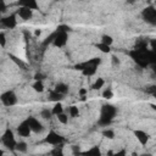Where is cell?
<instances>
[{
    "mask_svg": "<svg viewBox=\"0 0 156 156\" xmlns=\"http://www.w3.org/2000/svg\"><path fill=\"white\" fill-rule=\"evenodd\" d=\"M117 115V107H115L111 104H106L101 107L100 111V118H99V126H104L107 127L115 118V116Z\"/></svg>",
    "mask_w": 156,
    "mask_h": 156,
    "instance_id": "6da1fadb",
    "label": "cell"
},
{
    "mask_svg": "<svg viewBox=\"0 0 156 156\" xmlns=\"http://www.w3.org/2000/svg\"><path fill=\"white\" fill-rule=\"evenodd\" d=\"M100 63H101V58L100 57H93V58H90L88 61H84L82 63L76 65V68L82 71V73L84 76L90 77V76L95 74V72H96V69H98Z\"/></svg>",
    "mask_w": 156,
    "mask_h": 156,
    "instance_id": "7a4b0ae2",
    "label": "cell"
},
{
    "mask_svg": "<svg viewBox=\"0 0 156 156\" xmlns=\"http://www.w3.org/2000/svg\"><path fill=\"white\" fill-rule=\"evenodd\" d=\"M0 140H1L2 145H4L6 149H9L10 151H15L17 141H16V138H15L13 132H12L10 128H6V130L2 133Z\"/></svg>",
    "mask_w": 156,
    "mask_h": 156,
    "instance_id": "3957f363",
    "label": "cell"
},
{
    "mask_svg": "<svg viewBox=\"0 0 156 156\" xmlns=\"http://www.w3.org/2000/svg\"><path fill=\"white\" fill-rule=\"evenodd\" d=\"M146 52H147V49H144V50H138V49H134L133 51L129 52L130 57L136 62V65L141 68H145L149 62H147V57H146Z\"/></svg>",
    "mask_w": 156,
    "mask_h": 156,
    "instance_id": "277c9868",
    "label": "cell"
},
{
    "mask_svg": "<svg viewBox=\"0 0 156 156\" xmlns=\"http://www.w3.org/2000/svg\"><path fill=\"white\" fill-rule=\"evenodd\" d=\"M43 141L49 144V145H52V146H58V145H63L66 139L60 133H57L55 130H50L46 134V136L43 139Z\"/></svg>",
    "mask_w": 156,
    "mask_h": 156,
    "instance_id": "5b68a950",
    "label": "cell"
},
{
    "mask_svg": "<svg viewBox=\"0 0 156 156\" xmlns=\"http://www.w3.org/2000/svg\"><path fill=\"white\" fill-rule=\"evenodd\" d=\"M17 95L13 90H6L4 91L1 95H0V101L2 102L4 106L6 107H10V106H13L17 104Z\"/></svg>",
    "mask_w": 156,
    "mask_h": 156,
    "instance_id": "8992f818",
    "label": "cell"
},
{
    "mask_svg": "<svg viewBox=\"0 0 156 156\" xmlns=\"http://www.w3.org/2000/svg\"><path fill=\"white\" fill-rule=\"evenodd\" d=\"M141 17L145 22L150 24L156 23V9L154 6H147L141 11Z\"/></svg>",
    "mask_w": 156,
    "mask_h": 156,
    "instance_id": "52a82bcc",
    "label": "cell"
},
{
    "mask_svg": "<svg viewBox=\"0 0 156 156\" xmlns=\"http://www.w3.org/2000/svg\"><path fill=\"white\" fill-rule=\"evenodd\" d=\"M26 121L28 122V126H29V128H30V130L33 133H41L44 130V126L38 118L29 116V117L26 118Z\"/></svg>",
    "mask_w": 156,
    "mask_h": 156,
    "instance_id": "ba28073f",
    "label": "cell"
},
{
    "mask_svg": "<svg viewBox=\"0 0 156 156\" xmlns=\"http://www.w3.org/2000/svg\"><path fill=\"white\" fill-rule=\"evenodd\" d=\"M0 22L5 28L12 29V28H15L17 26V15L16 13H11L9 16H5V17L0 18Z\"/></svg>",
    "mask_w": 156,
    "mask_h": 156,
    "instance_id": "9c48e42d",
    "label": "cell"
},
{
    "mask_svg": "<svg viewBox=\"0 0 156 156\" xmlns=\"http://www.w3.org/2000/svg\"><path fill=\"white\" fill-rule=\"evenodd\" d=\"M67 40H68V33H63V32H57L56 30V35L54 38L52 44L56 48H62V46H65L67 44Z\"/></svg>",
    "mask_w": 156,
    "mask_h": 156,
    "instance_id": "30bf717a",
    "label": "cell"
},
{
    "mask_svg": "<svg viewBox=\"0 0 156 156\" xmlns=\"http://www.w3.org/2000/svg\"><path fill=\"white\" fill-rule=\"evenodd\" d=\"M17 133H18L20 136H23V138H28V136L30 135L32 130H30V128H29V126H28V122H27L26 119L22 121V122L17 126Z\"/></svg>",
    "mask_w": 156,
    "mask_h": 156,
    "instance_id": "8fae6325",
    "label": "cell"
},
{
    "mask_svg": "<svg viewBox=\"0 0 156 156\" xmlns=\"http://www.w3.org/2000/svg\"><path fill=\"white\" fill-rule=\"evenodd\" d=\"M16 5L18 7H26V9H29L32 11L34 10H38L39 6H38V2L35 0H20L16 2Z\"/></svg>",
    "mask_w": 156,
    "mask_h": 156,
    "instance_id": "7c38bea8",
    "label": "cell"
},
{
    "mask_svg": "<svg viewBox=\"0 0 156 156\" xmlns=\"http://www.w3.org/2000/svg\"><path fill=\"white\" fill-rule=\"evenodd\" d=\"M133 133H134L135 138L138 139V141H139L141 145H146V144H147V141H149V139H150L149 133H146L145 130H141V129H135Z\"/></svg>",
    "mask_w": 156,
    "mask_h": 156,
    "instance_id": "4fadbf2b",
    "label": "cell"
},
{
    "mask_svg": "<svg viewBox=\"0 0 156 156\" xmlns=\"http://www.w3.org/2000/svg\"><path fill=\"white\" fill-rule=\"evenodd\" d=\"M16 15L20 18H22L23 21H28L33 17V11L29 9H26V7H18V10L16 11Z\"/></svg>",
    "mask_w": 156,
    "mask_h": 156,
    "instance_id": "5bb4252c",
    "label": "cell"
},
{
    "mask_svg": "<svg viewBox=\"0 0 156 156\" xmlns=\"http://www.w3.org/2000/svg\"><path fill=\"white\" fill-rule=\"evenodd\" d=\"M80 156H102V152H101V150L98 145H94L90 149H88L85 151H82Z\"/></svg>",
    "mask_w": 156,
    "mask_h": 156,
    "instance_id": "9a60e30c",
    "label": "cell"
},
{
    "mask_svg": "<svg viewBox=\"0 0 156 156\" xmlns=\"http://www.w3.org/2000/svg\"><path fill=\"white\" fill-rule=\"evenodd\" d=\"M54 90H55L56 93H58V94H61V95H63V96H65V95L68 93L69 88H68V85H67L66 83H63V82H58V83L55 85Z\"/></svg>",
    "mask_w": 156,
    "mask_h": 156,
    "instance_id": "2e32d148",
    "label": "cell"
},
{
    "mask_svg": "<svg viewBox=\"0 0 156 156\" xmlns=\"http://www.w3.org/2000/svg\"><path fill=\"white\" fill-rule=\"evenodd\" d=\"M62 99H63V95L56 93L55 90H51V91L49 93V100H51V101H54V102H61Z\"/></svg>",
    "mask_w": 156,
    "mask_h": 156,
    "instance_id": "e0dca14e",
    "label": "cell"
},
{
    "mask_svg": "<svg viewBox=\"0 0 156 156\" xmlns=\"http://www.w3.org/2000/svg\"><path fill=\"white\" fill-rule=\"evenodd\" d=\"M62 112H65L62 104H61V102H55V105H54L52 108H51L52 116H57V115H60V113H62Z\"/></svg>",
    "mask_w": 156,
    "mask_h": 156,
    "instance_id": "ac0fdd59",
    "label": "cell"
},
{
    "mask_svg": "<svg viewBox=\"0 0 156 156\" xmlns=\"http://www.w3.org/2000/svg\"><path fill=\"white\" fill-rule=\"evenodd\" d=\"M50 156H65L62 145H58V146H54V147L51 149V151H50Z\"/></svg>",
    "mask_w": 156,
    "mask_h": 156,
    "instance_id": "d6986e66",
    "label": "cell"
},
{
    "mask_svg": "<svg viewBox=\"0 0 156 156\" xmlns=\"http://www.w3.org/2000/svg\"><path fill=\"white\" fill-rule=\"evenodd\" d=\"M32 88H33V90L34 91H37V93H43L44 91V83L43 82H40V80H34V83L32 84Z\"/></svg>",
    "mask_w": 156,
    "mask_h": 156,
    "instance_id": "ffe728a7",
    "label": "cell"
},
{
    "mask_svg": "<svg viewBox=\"0 0 156 156\" xmlns=\"http://www.w3.org/2000/svg\"><path fill=\"white\" fill-rule=\"evenodd\" d=\"M15 150L18 151V152H27V150H28V145H27L26 141H17V144H16V149H15Z\"/></svg>",
    "mask_w": 156,
    "mask_h": 156,
    "instance_id": "44dd1931",
    "label": "cell"
},
{
    "mask_svg": "<svg viewBox=\"0 0 156 156\" xmlns=\"http://www.w3.org/2000/svg\"><path fill=\"white\" fill-rule=\"evenodd\" d=\"M68 116L69 117H78L79 116V108H78V106H74V105H72V106H69L68 107Z\"/></svg>",
    "mask_w": 156,
    "mask_h": 156,
    "instance_id": "7402d4cb",
    "label": "cell"
},
{
    "mask_svg": "<svg viewBox=\"0 0 156 156\" xmlns=\"http://www.w3.org/2000/svg\"><path fill=\"white\" fill-rule=\"evenodd\" d=\"M104 85H105V80H104L102 78H96V80H95V82L93 83V85H91V89L99 90V89H101Z\"/></svg>",
    "mask_w": 156,
    "mask_h": 156,
    "instance_id": "603a6c76",
    "label": "cell"
},
{
    "mask_svg": "<svg viewBox=\"0 0 156 156\" xmlns=\"http://www.w3.org/2000/svg\"><path fill=\"white\" fill-rule=\"evenodd\" d=\"M100 43H102V44H105V45L111 46V45H112V43H113V38H112L111 35H108V34H104V35L101 37V41H100Z\"/></svg>",
    "mask_w": 156,
    "mask_h": 156,
    "instance_id": "cb8c5ba5",
    "label": "cell"
},
{
    "mask_svg": "<svg viewBox=\"0 0 156 156\" xmlns=\"http://www.w3.org/2000/svg\"><path fill=\"white\" fill-rule=\"evenodd\" d=\"M40 117H41L43 119H50V118L52 117L51 110H49V108H43V110L40 111Z\"/></svg>",
    "mask_w": 156,
    "mask_h": 156,
    "instance_id": "d4e9b609",
    "label": "cell"
},
{
    "mask_svg": "<svg viewBox=\"0 0 156 156\" xmlns=\"http://www.w3.org/2000/svg\"><path fill=\"white\" fill-rule=\"evenodd\" d=\"M96 48L101 51V52H105V54H108L110 51H111V46H108V45H105V44H102V43H99V44H96Z\"/></svg>",
    "mask_w": 156,
    "mask_h": 156,
    "instance_id": "484cf974",
    "label": "cell"
},
{
    "mask_svg": "<svg viewBox=\"0 0 156 156\" xmlns=\"http://www.w3.org/2000/svg\"><path fill=\"white\" fill-rule=\"evenodd\" d=\"M102 98L106 99V100L112 99V98H113V91H112V89H111V88H106V89L102 91Z\"/></svg>",
    "mask_w": 156,
    "mask_h": 156,
    "instance_id": "4316f807",
    "label": "cell"
},
{
    "mask_svg": "<svg viewBox=\"0 0 156 156\" xmlns=\"http://www.w3.org/2000/svg\"><path fill=\"white\" fill-rule=\"evenodd\" d=\"M56 117H57V119H58V122H60V123H62V124H66V123H68V115H67V113L62 112V113L57 115Z\"/></svg>",
    "mask_w": 156,
    "mask_h": 156,
    "instance_id": "83f0119b",
    "label": "cell"
},
{
    "mask_svg": "<svg viewBox=\"0 0 156 156\" xmlns=\"http://www.w3.org/2000/svg\"><path fill=\"white\" fill-rule=\"evenodd\" d=\"M102 135H104L105 138H107V139H113V138H115V132H113L112 129L106 128V129L102 130Z\"/></svg>",
    "mask_w": 156,
    "mask_h": 156,
    "instance_id": "f1b7e54d",
    "label": "cell"
},
{
    "mask_svg": "<svg viewBox=\"0 0 156 156\" xmlns=\"http://www.w3.org/2000/svg\"><path fill=\"white\" fill-rule=\"evenodd\" d=\"M55 35H56V30H55L54 33H51L49 37H46V38H45V40L43 41V46H46V45H49L50 43H52V41H54V38H55Z\"/></svg>",
    "mask_w": 156,
    "mask_h": 156,
    "instance_id": "f546056e",
    "label": "cell"
},
{
    "mask_svg": "<svg viewBox=\"0 0 156 156\" xmlns=\"http://www.w3.org/2000/svg\"><path fill=\"white\" fill-rule=\"evenodd\" d=\"M56 30H57V32H63V33H68V32L71 30V27H69V26H67V24H60V26H57Z\"/></svg>",
    "mask_w": 156,
    "mask_h": 156,
    "instance_id": "4dcf8cb0",
    "label": "cell"
},
{
    "mask_svg": "<svg viewBox=\"0 0 156 156\" xmlns=\"http://www.w3.org/2000/svg\"><path fill=\"white\" fill-rule=\"evenodd\" d=\"M6 43H7V39H6V35L4 32H0V46L1 48H5L6 46Z\"/></svg>",
    "mask_w": 156,
    "mask_h": 156,
    "instance_id": "1f68e13d",
    "label": "cell"
},
{
    "mask_svg": "<svg viewBox=\"0 0 156 156\" xmlns=\"http://www.w3.org/2000/svg\"><path fill=\"white\" fill-rule=\"evenodd\" d=\"M9 56H10V58H11V60H12V61H13V62H15V63L17 65V66H21V67H24V63H23V62H22L21 60H18V58H17V57H16L15 55H12V54H10Z\"/></svg>",
    "mask_w": 156,
    "mask_h": 156,
    "instance_id": "d6a6232c",
    "label": "cell"
},
{
    "mask_svg": "<svg viewBox=\"0 0 156 156\" xmlns=\"http://www.w3.org/2000/svg\"><path fill=\"white\" fill-rule=\"evenodd\" d=\"M72 152L74 156H80V146L79 145H72Z\"/></svg>",
    "mask_w": 156,
    "mask_h": 156,
    "instance_id": "836d02e7",
    "label": "cell"
},
{
    "mask_svg": "<svg viewBox=\"0 0 156 156\" xmlns=\"http://www.w3.org/2000/svg\"><path fill=\"white\" fill-rule=\"evenodd\" d=\"M88 94V89H85V88H80L79 90H78V95L82 98V100H84L85 99V95Z\"/></svg>",
    "mask_w": 156,
    "mask_h": 156,
    "instance_id": "e575fe53",
    "label": "cell"
},
{
    "mask_svg": "<svg viewBox=\"0 0 156 156\" xmlns=\"http://www.w3.org/2000/svg\"><path fill=\"white\" fill-rule=\"evenodd\" d=\"M112 156H127V151H126V149H121V150L116 151Z\"/></svg>",
    "mask_w": 156,
    "mask_h": 156,
    "instance_id": "d590c367",
    "label": "cell"
},
{
    "mask_svg": "<svg viewBox=\"0 0 156 156\" xmlns=\"http://www.w3.org/2000/svg\"><path fill=\"white\" fill-rule=\"evenodd\" d=\"M111 62H112L113 66H118V65H119V58H118L116 55H112V56H111Z\"/></svg>",
    "mask_w": 156,
    "mask_h": 156,
    "instance_id": "8d00e7d4",
    "label": "cell"
},
{
    "mask_svg": "<svg viewBox=\"0 0 156 156\" xmlns=\"http://www.w3.org/2000/svg\"><path fill=\"white\" fill-rule=\"evenodd\" d=\"M6 9H7V6H6L5 1H4V0H0V15L4 13V12L6 11Z\"/></svg>",
    "mask_w": 156,
    "mask_h": 156,
    "instance_id": "74e56055",
    "label": "cell"
},
{
    "mask_svg": "<svg viewBox=\"0 0 156 156\" xmlns=\"http://www.w3.org/2000/svg\"><path fill=\"white\" fill-rule=\"evenodd\" d=\"M43 79H44V74H41V73H35V74H34V80H40V82H43Z\"/></svg>",
    "mask_w": 156,
    "mask_h": 156,
    "instance_id": "f35d334b",
    "label": "cell"
},
{
    "mask_svg": "<svg viewBox=\"0 0 156 156\" xmlns=\"http://www.w3.org/2000/svg\"><path fill=\"white\" fill-rule=\"evenodd\" d=\"M40 34H41V29H35L34 30V35L35 37H40Z\"/></svg>",
    "mask_w": 156,
    "mask_h": 156,
    "instance_id": "ab89813d",
    "label": "cell"
},
{
    "mask_svg": "<svg viewBox=\"0 0 156 156\" xmlns=\"http://www.w3.org/2000/svg\"><path fill=\"white\" fill-rule=\"evenodd\" d=\"M0 156H4V150L2 149H0Z\"/></svg>",
    "mask_w": 156,
    "mask_h": 156,
    "instance_id": "60d3db41",
    "label": "cell"
},
{
    "mask_svg": "<svg viewBox=\"0 0 156 156\" xmlns=\"http://www.w3.org/2000/svg\"><path fill=\"white\" fill-rule=\"evenodd\" d=\"M141 156H152L151 154H144V155H141Z\"/></svg>",
    "mask_w": 156,
    "mask_h": 156,
    "instance_id": "b9f144b4",
    "label": "cell"
},
{
    "mask_svg": "<svg viewBox=\"0 0 156 156\" xmlns=\"http://www.w3.org/2000/svg\"><path fill=\"white\" fill-rule=\"evenodd\" d=\"M133 156H138V154H135V152H133Z\"/></svg>",
    "mask_w": 156,
    "mask_h": 156,
    "instance_id": "7bdbcfd3",
    "label": "cell"
}]
</instances>
